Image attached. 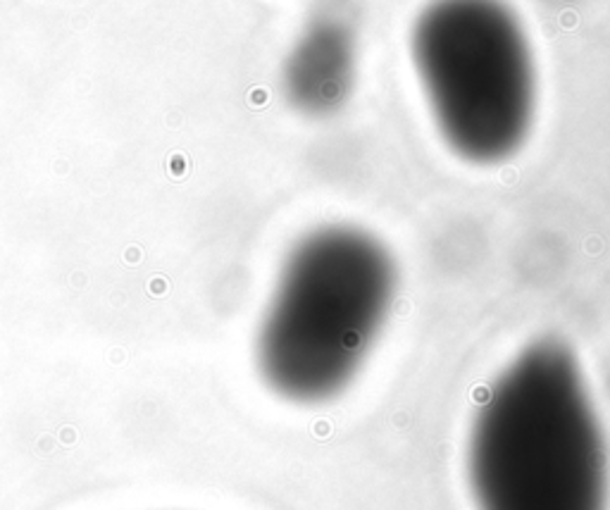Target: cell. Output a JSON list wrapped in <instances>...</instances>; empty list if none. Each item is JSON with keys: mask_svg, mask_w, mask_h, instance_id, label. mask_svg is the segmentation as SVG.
Listing matches in <instances>:
<instances>
[{"mask_svg": "<svg viewBox=\"0 0 610 510\" xmlns=\"http://www.w3.org/2000/svg\"><path fill=\"white\" fill-rule=\"evenodd\" d=\"M398 289L393 255L353 224H327L296 243L258 331V367L286 401L343 394L386 327Z\"/></svg>", "mask_w": 610, "mask_h": 510, "instance_id": "obj_1", "label": "cell"}, {"mask_svg": "<svg viewBox=\"0 0 610 510\" xmlns=\"http://www.w3.org/2000/svg\"><path fill=\"white\" fill-rule=\"evenodd\" d=\"M412 62L446 146L470 164L518 155L536 117V70L500 0H434L412 31Z\"/></svg>", "mask_w": 610, "mask_h": 510, "instance_id": "obj_2", "label": "cell"}, {"mask_svg": "<svg viewBox=\"0 0 610 510\" xmlns=\"http://www.w3.org/2000/svg\"><path fill=\"white\" fill-rule=\"evenodd\" d=\"M467 482L477 510H608L601 419L563 398H520L472 422Z\"/></svg>", "mask_w": 610, "mask_h": 510, "instance_id": "obj_3", "label": "cell"}, {"mask_svg": "<svg viewBox=\"0 0 610 510\" xmlns=\"http://www.w3.org/2000/svg\"><path fill=\"white\" fill-rule=\"evenodd\" d=\"M353 79V36L346 24L324 19L313 24L286 62L289 100L310 115L334 110Z\"/></svg>", "mask_w": 610, "mask_h": 510, "instance_id": "obj_4", "label": "cell"}]
</instances>
